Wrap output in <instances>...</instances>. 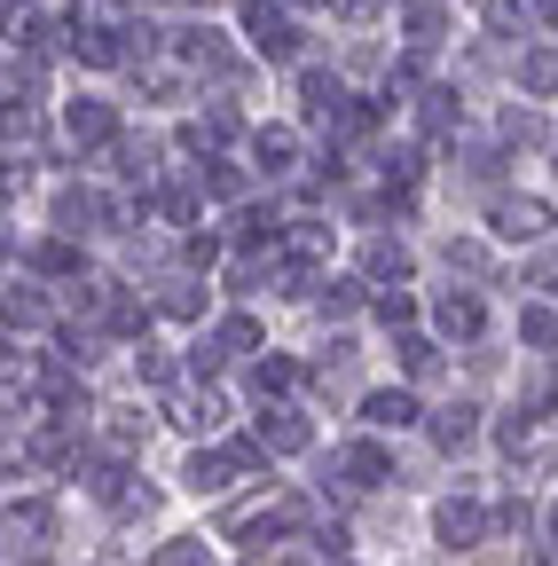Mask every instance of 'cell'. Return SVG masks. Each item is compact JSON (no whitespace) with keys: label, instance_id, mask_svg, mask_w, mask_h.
Listing matches in <instances>:
<instances>
[{"label":"cell","instance_id":"obj_1","mask_svg":"<svg viewBox=\"0 0 558 566\" xmlns=\"http://www.w3.org/2000/svg\"><path fill=\"white\" fill-rule=\"evenodd\" d=\"M166 55L189 71V80H229V71H236V48H229V32L213 17H181L173 40H166Z\"/></svg>","mask_w":558,"mask_h":566},{"label":"cell","instance_id":"obj_2","mask_svg":"<svg viewBox=\"0 0 558 566\" xmlns=\"http://www.w3.org/2000/svg\"><path fill=\"white\" fill-rule=\"evenodd\" d=\"M244 472H260V441H229V449H197L181 480H189L197 495H221V488H229V480H244Z\"/></svg>","mask_w":558,"mask_h":566},{"label":"cell","instance_id":"obj_3","mask_svg":"<svg viewBox=\"0 0 558 566\" xmlns=\"http://www.w3.org/2000/svg\"><path fill=\"white\" fill-rule=\"evenodd\" d=\"M63 134H72L80 150H110V142H118V111L95 103V95H72V103H63Z\"/></svg>","mask_w":558,"mask_h":566},{"label":"cell","instance_id":"obj_4","mask_svg":"<svg viewBox=\"0 0 558 566\" xmlns=\"http://www.w3.org/2000/svg\"><path fill=\"white\" fill-rule=\"evenodd\" d=\"M433 535H441V543H449V551H472V543H480V535H487V512H480V504H472V495H449V504H441V512H433Z\"/></svg>","mask_w":558,"mask_h":566},{"label":"cell","instance_id":"obj_5","mask_svg":"<svg viewBox=\"0 0 558 566\" xmlns=\"http://www.w3.org/2000/svg\"><path fill=\"white\" fill-rule=\"evenodd\" d=\"M543 229H550V205H543V197H504V205H496V237H504V244H535Z\"/></svg>","mask_w":558,"mask_h":566},{"label":"cell","instance_id":"obj_6","mask_svg":"<svg viewBox=\"0 0 558 566\" xmlns=\"http://www.w3.org/2000/svg\"><path fill=\"white\" fill-rule=\"evenodd\" d=\"M527 32H535L527 0H480V40H519L527 48Z\"/></svg>","mask_w":558,"mask_h":566},{"label":"cell","instance_id":"obj_7","mask_svg":"<svg viewBox=\"0 0 558 566\" xmlns=\"http://www.w3.org/2000/svg\"><path fill=\"white\" fill-rule=\"evenodd\" d=\"M292 520H299V504H260V512H236V520H229V535H236L244 551H260V543L284 535Z\"/></svg>","mask_w":558,"mask_h":566},{"label":"cell","instance_id":"obj_8","mask_svg":"<svg viewBox=\"0 0 558 566\" xmlns=\"http://www.w3.org/2000/svg\"><path fill=\"white\" fill-rule=\"evenodd\" d=\"M338 472H346V488H386V480H393V457H386L378 441H355V449L338 457Z\"/></svg>","mask_w":558,"mask_h":566},{"label":"cell","instance_id":"obj_9","mask_svg":"<svg viewBox=\"0 0 558 566\" xmlns=\"http://www.w3.org/2000/svg\"><path fill=\"white\" fill-rule=\"evenodd\" d=\"M519 87H527L535 103L558 95V48H550V40H527V48H519Z\"/></svg>","mask_w":558,"mask_h":566},{"label":"cell","instance_id":"obj_10","mask_svg":"<svg viewBox=\"0 0 558 566\" xmlns=\"http://www.w3.org/2000/svg\"><path fill=\"white\" fill-rule=\"evenodd\" d=\"M166 417L181 424V433H213V424H221V394H197V386H181V394L166 401Z\"/></svg>","mask_w":558,"mask_h":566},{"label":"cell","instance_id":"obj_11","mask_svg":"<svg viewBox=\"0 0 558 566\" xmlns=\"http://www.w3.org/2000/svg\"><path fill=\"white\" fill-rule=\"evenodd\" d=\"M433 323H441L449 338H480V331H487V307H480L472 292H441V307H433Z\"/></svg>","mask_w":558,"mask_h":566},{"label":"cell","instance_id":"obj_12","mask_svg":"<svg viewBox=\"0 0 558 566\" xmlns=\"http://www.w3.org/2000/svg\"><path fill=\"white\" fill-rule=\"evenodd\" d=\"M48 535H55V512H48V504H9V543L48 551Z\"/></svg>","mask_w":558,"mask_h":566},{"label":"cell","instance_id":"obj_13","mask_svg":"<svg viewBox=\"0 0 558 566\" xmlns=\"http://www.w3.org/2000/svg\"><path fill=\"white\" fill-rule=\"evenodd\" d=\"M252 158H260L267 174H292V158H299V134H292V126H260V134H252Z\"/></svg>","mask_w":558,"mask_h":566},{"label":"cell","instance_id":"obj_14","mask_svg":"<svg viewBox=\"0 0 558 566\" xmlns=\"http://www.w3.org/2000/svg\"><path fill=\"white\" fill-rule=\"evenodd\" d=\"M260 449H275V457H299V449H307V424H299L292 409H275V417H260Z\"/></svg>","mask_w":558,"mask_h":566},{"label":"cell","instance_id":"obj_15","mask_svg":"<svg viewBox=\"0 0 558 566\" xmlns=\"http://www.w3.org/2000/svg\"><path fill=\"white\" fill-rule=\"evenodd\" d=\"M229 134H236V111H204V118L181 126V150H221Z\"/></svg>","mask_w":558,"mask_h":566},{"label":"cell","instance_id":"obj_16","mask_svg":"<svg viewBox=\"0 0 558 566\" xmlns=\"http://www.w3.org/2000/svg\"><path fill=\"white\" fill-rule=\"evenodd\" d=\"M472 433H480V409H472V401H449V409L433 417V441H441V449H464Z\"/></svg>","mask_w":558,"mask_h":566},{"label":"cell","instance_id":"obj_17","mask_svg":"<svg viewBox=\"0 0 558 566\" xmlns=\"http://www.w3.org/2000/svg\"><path fill=\"white\" fill-rule=\"evenodd\" d=\"M362 417L378 424V433H401V424H417V401H409V394H370Z\"/></svg>","mask_w":558,"mask_h":566},{"label":"cell","instance_id":"obj_18","mask_svg":"<svg viewBox=\"0 0 558 566\" xmlns=\"http://www.w3.org/2000/svg\"><path fill=\"white\" fill-rule=\"evenodd\" d=\"M417 103H425V111H417V118H425V134H449V126L464 118V95H456V87H425Z\"/></svg>","mask_w":558,"mask_h":566},{"label":"cell","instance_id":"obj_19","mask_svg":"<svg viewBox=\"0 0 558 566\" xmlns=\"http://www.w3.org/2000/svg\"><path fill=\"white\" fill-rule=\"evenodd\" d=\"M393 354H401V370H409V378H433V370H441V346H433V338H401Z\"/></svg>","mask_w":558,"mask_h":566},{"label":"cell","instance_id":"obj_20","mask_svg":"<svg viewBox=\"0 0 558 566\" xmlns=\"http://www.w3.org/2000/svg\"><path fill=\"white\" fill-rule=\"evenodd\" d=\"M370 275H378V283H401V275H409V244H393V237L370 244Z\"/></svg>","mask_w":558,"mask_h":566},{"label":"cell","instance_id":"obj_21","mask_svg":"<svg viewBox=\"0 0 558 566\" xmlns=\"http://www.w3.org/2000/svg\"><path fill=\"white\" fill-rule=\"evenodd\" d=\"M292 378H299V370L284 363V354H260V370H252V386H260V394H292Z\"/></svg>","mask_w":558,"mask_h":566},{"label":"cell","instance_id":"obj_22","mask_svg":"<svg viewBox=\"0 0 558 566\" xmlns=\"http://www.w3.org/2000/svg\"><path fill=\"white\" fill-rule=\"evenodd\" d=\"M9 323H48V300L32 283H9Z\"/></svg>","mask_w":558,"mask_h":566},{"label":"cell","instance_id":"obj_23","mask_svg":"<svg viewBox=\"0 0 558 566\" xmlns=\"http://www.w3.org/2000/svg\"><path fill=\"white\" fill-rule=\"evenodd\" d=\"M519 338H527V346H558V315H550V307H527V315H519Z\"/></svg>","mask_w":558,"mask_h":566},{"label":"cell","instance_id":"obj_24","mask_svg":"<svg viewBox=\"0 0 558 566\" xmlns=\"http://www.w3.org/2000/svg\"><path fill=\"white\" fill-rule=\"evenodd\" d=\"M236 237H244V244H275V212L244 205V212H236Z\"/></svg>","mask_w":558,"mask_h":566},{"label":"cell","instance_id":"obj_25","mask_svg":"<svg viewBox=\"0 0 558 566\" xmlns=\"http://www.w3.org/2000/svg\"><path fill=\"white\" fill-rule=\"evenodd\" d=\"M143 433H150V417H143V409H110V441H118V449H134Z\"/></svg>","mask_w":558,"mask_h":566},{"label":"cell","instance_id":"obj_26","mask_svg":"<svg viewBox=\"0 0 558 566\" xmlns=\"http://www.w3.org/2000/svg\"><path fill=\"white\" fill-rule=\"evenodd\" d=\"M32 268H48V275H72V268H80V252L55 237V244H40V252H32Z\"/></svg>","mask_w":558,"mask_h":566},{"label":"cell","instance_id":"obj_27","mask_svg":"<svg viewBox=\"0 0 558 566\" xmlns=\"http://www.w3.org/2000/svg\"><path fill=\"white\" fill-rule=\"evenodd\" d=\"M496 441H504V449H512V457H519V449H527V441H535V417H519V409H512V417H504V424H496Z\"/></svg>","mask_w":558,"mask_h":566},{"label":"cell","instance_id":"obj_28","mask_svg":"<svg viewBox=\"0 0 558 566\" xmlns=\"http://www.w3.org/2000/svg\"><path fill=\"white\" fill-rule=\"evenodd\" d=\"M158 307H166V315H173V323H189V315H197V307H204V300H197V283H173V292H166V300H158Z\"/></svg>","mask_w":558,"mask_h":566},{"label":"cell","instance_id":"obj_29","mask_svg":"<svg viewBox=\"0 0 558 566\" xmlns=\"http://www.w3.org/2000/svg\"><path fill=\"white\" fill-rule=\"evenodd\" d=\"M362 300V283H323V315H355Z\"/></svg>","mask_w":558,"mask_h":566},{"label":"cell","instance_id":"obj_30","mask_svg":"<svg viewBox=\"0 0 558 566\" xmlns=\"http://www.w3.org/2000/svg\"><path fill=\"white\" fill-rule=\"evenodd\" d=\"M504 142H543V118L535 111H504Z\"/></svg>","mask_w":558,"mask_h":566},{"label":"cell","instance_id":"obj_31","mask_svg":"<svg viewBox=\"0 0 558 566\" xmlns=\"http://www.w3.org/2000/svg\"><path fill=\"white\" fill-rule=\"evenodd\" d=\"M150 566H204V543H166Z\"/></svg>","mask_w":558,"mask_h":566},{"label":"cell","instance_id":"obj_32","mask_svg":"<svg viewBox=\"0 0 558 566\" xmlns=\"http://www.w3.org/2000/svg\"><path fill=\"white\" fill-rule=\"evenodd\" d=\"M134 370H143L150 386H166V378H173V370H166V354H158V346H143V354H134Z\"/></svg>","mask_w":558,"mask_h":566},{"label":"cell","instance_id":"obj_33","mask_svg":"<svg viewBox=\"0 0 558 566\" xmlns=\"http://www.w3.org/2000/svg\"><path fill=\"white\" fill-rule=\"evenodd\" d=\"M378 315H386V323H409V315H417V300H409V292H386V300H378Z\"/></svg>","mask_w":558,"mask_h":566},{"label":"cell","instance_id":"obj_34","mask_svg":"<svg viewBox=\"0 0 558 566\" xmlns=\"http://www.w3.org/2000/svg\"><path fill=\"white\" fill-rule=\"evenodd\" d=\"M204 189H213V197H236V189H244V181H236V174H229V166H204Z\"/></svg>","mask_w":558,"mask_h":566},{"label":"cell","instance_id":"obj_35","mask_svg":"<svg viewBox=\"0 0 558 566\" xmlns=\"http://www.w3.org/2000/svg\"><path fill=\"white\" fill-rule=\"evenodd\" d=\"M527 9H535V24H550V32H558V0H527Z\"/></svg>","mask_w":558,"mask_h":566},{"label":"cell","instance_id":"obj_36","mask_svg":"<svg viewBox=\"0 0 558 566\" xmlns=\"http://www.w3.org/2000/svg\"><path fill=\"white\" fill-rule=\"evenodd\" d=\"M543 566H558V551H543Z\"/></svg>","mask_w":558,"mask_h":566},{"label":"cell","instance_id":"obj_37","mask_svg":"<svg viewBox=\"0 0 558 566\" xmlns=\"http://www.w3.org/2000/svg\"><path fill=\"white\" fill-rule=\"evenodd\" d=\"M9 9H32V0H9Z\"/></svg>","mask_w":558,"mask_h":566},{"label":"cell","instance_id":"obj_38","mask_svg":"<svg viewBox=\"0 0 558 566\" xmlns=\"http://www.w3.org/2000/svg\"><path fill=\"white\" fill-rule=\"evenodd\" d=\"M275 566H299V558H275Z\"/></svg>","mask_w":558,"mask_h":566},{"label":"cell","instance_id":"obj_39","mask_svg":"<svg viewBox=\"0 0 558 566\" xmlns=\"http://www.w3.org/2000/svg\"><path fill=\"white\" fill-rule=\"evenodd\" d=\"M550 535H558V512H550Z\"/></svg>","mask_w":558,"mask_h":566}]
</instances>
